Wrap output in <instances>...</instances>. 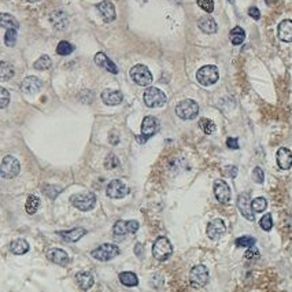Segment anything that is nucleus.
Wrapping results in <instances>:
<instances>
[{
	"label": "nucleus",
	"mask_w": 292,
	"mask_h": 292,
	"mask_svg": "<svg viewBox=\"0 0 292 292\" xmlns=\"http://www.w3.org/2000/svg\"><path fill=\"white\" fill-rule=\"evenodd\" d=\"M278 39L284 43H292V21L291 19H284L278 25Z\"/></svg>",
	"instance_id": "obj_24"
},
{
	"label": "nucleus",
	"mask_w": 292,
	"mask_h": 292,
	"mask_svg": "<svg viewBox=\"0 0 292 292\" xmlns=\"http://www.w3.org/2000/svg\"><path fill=\"white\" fill-rule=\"evenodd\" d=\"M70 203L80 211H90L96 204V196L92 192H82L76 194L70 198Z\"/></svg>",
	"instance_id": "obj_5"
},
{
	"label": "nucleus",
	"mask_w": 292,
	"mask_h": 292,
	"mask_svg": "<svg viewBox=\"0 0 292 292\" xmlns=\"http://www.w3.org/2000/svg\"><path fill=\"white\" fill-rule=\"evenodd\" d=\"M118 277H120L121 284L125 287H136L138 284V276L133 272H122Z\"/></svg>",
	"instance_id": "obj_30"
},
{
	"label": "nucleus",
	"mask_w": 292,
	"mask_h": 292,
	"mask_svg": "<svg viewBox=\"0 0 292 292\" xmlns=\"http://www.w3.org/2000/svg\"><path fill=\"white\" fill-rule=\"evenodd\" d=\"M176 114L179 115L181 120H184V121L194 120V118L198 117V114H199V106L192 99L181 100L179 105H177V107H176Z\"/></svg>",
	"instance_id": "obj_3"
},
{
	"label": "nucleus",
	"mask_w": 292,
	"mask_h": 292,
	"mask_svg": "<svg viewBox=\"0 0 292 292\" xmlns=\"http://www.w3.org/2000/svg\"><path fill=\"white\" fill-rule=\"evenodd\" d=\"M120 165V159L114 154H108L105 159V168L106 169H115Z\"/></svg>",
	"instance_id": "obj_41"
},
{
	"label": "nucleus",
	"mask_w": 292,
	"mask_h": 292,
	"mask_svg": "<svg viewBox=\"0 0 292 292\" xmlns=\"http://www.w3.org/2000/svg\"><path fill=\"white\" fill-rule=\"evenodd\" d=\"M219 73L217 66L206 65L200 67L196 73V80L203 87H210L213 84L218 81Z\"/></svg>",
	"instance_id": "obj_2"
},
{
	"label": "nucleus",
	"mask_w": 292,
	"mask_h": 292,
	"mask_svg": "<svg viewBox=\"0 0 292 292\" xmlns=\"http://www.w3.org/2000/svg\"><path fill=\"white\" fill-rule=\"evenodd\" d=\"M276 161H277V165H278V168H280V169H283V170H288V169H291L292 168V151L291 150H288V148H285V147L278 148V150H277V154H276Z\"/></svg>",
	"instance_id": "obj_18"
},
{
	"label": "nucleus",
	"mask_w": 292,
	"mask_h": 292,
	"mask_svg": "<svg viewBox=\"0 0 292 292\" xmlns=\"http://www.w3.org/2000/svg\"><path fill=\"white\" fill-rule=\"evenodd\" d=\"M198 1V6L202 8L203 11L206 13H213L214 11V0H196Z\"/></svg>",
	"instance_id": "obj_42"
},
{
	"label": "nucleus",
	"mask_w": 292,
	"mask_h": 292,
	"mask_svg": "<svg viewBox=\"0 0 292 292\" xmlns=\"http://www.w3.org/2000/svg\"><path fill=\"white\" fill-rule=\"evenodd\" d=\"M214 196L222 204H228L231 202V188L224 180L214 181Z\"/></svg>",
	"instance_id": "obj_14"
},
{
	"label": "nucleus",
	"mask_w": 292,
	"mask_h": 292,
	"mask_svg": "<svg viewBox=\"0 0 292 292\" xmlns=\"http://www.w3.org/2000/svg\"><path fill=\"white\" fill-rule=\"evenodd\" d=\"M227 147L231 150H239V141L235 138H228Z\"/></svg>",
	"instance_id": "obj_46"
},
{
	"label": "nucleus",
	"mask_w": 292,
	"mask_h": 292,
	"mask_svg": "<svg viewBox=\"0 0 292 292\" xmlns=\"http://www.w3.org/2000/svg\"><path fill=\"white\" fill-rule=\"evenodd\" d=\"M52 66V61L48 55H41L34 63H33V67L36 70H48L49 67Z\"/></svg>",
	"instance_id": "obj_34"
},
{
	"label": "nucleus",
	"mask_w": 292,
	"mask_h": 292,
	"mask_svg": "<svg viewBox=\"0 0 292 292\" xmlns=\"http://www.w3.org/2000/svg\"><path fill=\"white\" fill-rule=\"evenodd\" d=\"M224 174L228 176V177H231V179H235L236 176H237V168L236 166H227L225 169H224Z\"/></svg>",
	"instance_id": "obj_45"
},
{
	"label": "nucleus",
	"mask_w": 292,
	"mask_h": 292,
	"mask_svg": "<svg viewBox=\"0 0 292 292\" xmlns=\"http://www.w3.org/2000/svg\"><path fill=\"white\" fill-rule=\"evenodd\" d=\"M93 61H95V63H96L99 67H102V69H105L107 72H110V73L117 74L118 73V67L115 66L113 61H110V58L106 55L105 52H97L95 58H93Z\"/></svg>",
	"instance_id": "obj_21"
},
{
	"label": "nucleus",
	"mask_w": 292,
	"mask_h": 292,
	"mask_svg": "<svg viewBox=\"0 0 292 292\" xmlns=\"http://www.w3.org/2000/svg\"><path fill=\"white\" fill-rule=\"evenodd\" d=\"M138 228H140V224H138V221H135V219H130V221H117L115 224H114L113 227V235L115 237H122V236H125L126 233H136L138 231Z\"/></svg>",
	"instance_id": "obj_11"
},
{
	"label": "nucleus",
	"mask_w": 292,
	"mask_h": 292,
	"mask_svg": "<svg viewBox=\"0 0 292 292\" xmlns=\"http://www.w3.org/2000/svg\"><path fill=\"white\" fill-rule=\"evenodd\" d=\"M43 192L47 195L49 199H55L58 195L62 192V188L55 187V185H44L43 187Z\"/></svg>",
	"instance_id": "obj_38"
},
{
	"label": "nucleus",
	"mask_w": 292,
	"mask_h": 292,
	"mask_svg": "<svg viewBox=\"0 0 292 292\" xmlns=\"http://www.w3.org/2000/svg\"><path fill=\"white\" fill-rule=\"evenodd\" d=\"M237 207L242 213L244 218L248 219V221H254L255 215H254V211L251 209V202H250V195L248 194H240L237 196Z\"/></svg>",
	"instance_id": "obj_15"
},
{
	"label": "nucleus",
	"mask_w": 292,
	"mask_h": 292,
	"mask_svg": "<svg viewBox=\"0 0 292 292\" xmlns=\"http://www.w3.org/2000/svg\"><path fill=\"white\" fill-rule=\"evenodd\" d=\"M129 194V188L121 180H113L106 188V195L111 199H122Z\"/></svg>",
	"instance_id": "obj_12"
},
{
	"label": "nucleus",
	"mask_w": 292,
	"mask_h": 292,
	"mask_svg": "<svg viewBox=\"0 0 292 292\" xmlns=\"http://www.w3.org/2000/svg\"><path fill=\"white\" fill-rule=\"evenodd\" d=\"M229 39H231L233 46H240V44H243L244 39H246V32H244L243 28H240V26L233 28V29L231 31V33H229Z\"/></svg>",
	"instance_id": "obj_31"
},
{
	"label": "nucleus",
	"mask_w": 292,
	"mask_h": 292,
	"mask_svg": "<svg viewBox=\"0 0 292 292\" xmlns=\"http://www.w3.org/2000/svg\"><path fill=\"white\" fill-rule=\"evenodd\" d=\"M41 87H43V82H41L40 78H37V77H34V76H29V77H26L22 84H21V90L26 95H34V93H37L39 91L41 90Z\"/></svg>",
	"instance_id": "obj_17"
},
{
	"label": "nucleus",
	"mask_w": 292,
	"mask_h": 292,
	"mask_svg": "<svg viewBox=\"0 0 292 292\" xmlns=\"http://www.w3.org/2000/svg\"><path fill=\"white\" fill-rule=\"evenodd\" d=\"M228 1H229V3H233V1H235V0H228Z\"/></svg>",
	"instance_id": "obj_52"
},
{
	"label": "nucleus",
	"mask_w": 292,
	"mask_h": 292,
	"mask_svg": "<svg viewBox=\"0 0 292 292\" xmlns=\"http://www.w3.org/2000/svg\"><path fill=\"white\" fill-rule=\"evenodd\" d=\"M257 243V239L252 237V236H240L237 240H236V247H240V248H251Z\"/></svg>",
	"instance_id": "obj_35"
},
{
	"label": "nucleus",
	"mask_w": 292,
	"mask_h": 292,
	"mask_svg": "<svg viewBox=\"0 0 292 292\" xmlns=\"http://www.w3.org/2000/svg\"><path fill=\"white\" fill-rule=\"evenodd\" d=\"M40 207V199L36 196V195H31L26 200V204H25V209H26V213L28 214H34L36 211L39 210Z\"/></svg>",
	"instance_id": "obj_32"
},
{
	"label": "nucleus",
	"mask_w": 292,
	"mask_h": 292,
	"mask_svg": "<svg viewBox=\"0 0 292 292\" xmlns=\"http://www.w3.org/2000/svg\"><path fill=\"white\" fill-rule=\"evenodd\" d=\"M0 28H6V29H18L19 22L15 16L7 14V13H0Z\"/></svg>",
	"instance_id": "obj_28"
},
{
	"label": "nucleus",
	"mask_w": 292,
	"mask_h": 292,
	"mask_svg": "<svg viewBox=\"0 0 292 292\" xmlns=\"http://www.w3.org/2000/svg\"><path fill=\"white\" fill-rule=\"evenodd\" d=\"M102 100L107 106H118L122 103L123 95H122L121 91L105 90L102 92Z\"/></svg>",
	"instance_id": "obj_22"
},
{
	"label": "nucleus",
	"mask_w": 292,
	"mask_h": 292,
	"mask_svg": "<svg viewBox=\"0 0 292 292\" xmlns=\"http://www.w3.org/2000/svg\"><path fill=\"white\" fill-rule=\"evenodd\" d=\"M158 128H159V125H158L156 118L153 117V115H148L141 122V135L136 136V140H138V143L144 144L148 138H153L155 133L158 132Z\"/></svg>",
	"instance_id": "obj_9"
},
{
	"label": "nucleus",
	"mask_w": 292,
	"mask_h": 292,
	"mask_svg": "<svg viewBox=\"0 0 292 292\" xmlns=\"http://www.w3.org/2000/svg\"><path fill=\"white\" fill-rule=\"evenodd\" d=\"M199 128L206 133V135H211V133H214L215 129H217V126H215V123L209 120V118H200L199 120Z\"/></svg>",
	"instance_id": "obj_36"
},
{
	"label": "nucleus",
	"mask_w": 292,
	"mask_h": 292,
	"mask_svg": "<svg viewBox=\"0 0 292 292\" xmlns=\"http://www.w3.org/2000/svg\"><path fill=\"white\" fill-rule=\"evenodd\" d=\"M19 171H21V165L16 158L11 155H7L3 158L1 165H0V176L3 179H14L19 174Z\"/></svg>",
	"instance_id": "obj_6"
},
{
	"label": "nucleus",
	"mask_w": 292,
	"mask_h": 292,
	"mask_svg": "<svg viewBox=\"0 0 292 292\" xmlns=\"http://www.w3.org/2000/svg\"><path fill=\"white\" fill-rule=\"evenodd\" d=\"M58 235L61 236L65 242H69V243H76L78 242L81 237L87 235V229L85 228H73V229H69V231H59L57 232Z\"/></svg>",
	"instance_id": "obj_19"
},
{
	"label": "nucleus",
	"mask_w": 292,
	"mask_h": 292,
	"mask_svg": "<svg viewBox=\"0 0 292 292\" xmlns=\"http://www.w3.org/2000/svg\"><path fill=\"white\" fill-rule=\"evenodd\" d=\"M29 3H37V1H41V0H28Z\"/></svg>",
	"instance_id": "obj_51"
},
{
	"label": "nucleus",
	"mask_w": 292,
	"mask_h": 292,
	"mask_svg": "<svg viewBox=\"0 0 292 292\" xmlns=\"http://www.w3.org/2000/svg\"><path fill=\"white\" fill-rule=\"evenodd\" d=\"M265 1H266V3H269V1H272V0H265Z\"/></svg>",
	"instance_id": "obj_53"
},
{
	"label": "nucleus",
	"mask_w": 292,
	"mask_h": 292,
	"mask_svg": "<svg viewBox=\"0 0 292 292\" xmlns=\"http://www.w3.org/2000/svg\"><path fill=\"white\" fill-rule=\"evenodd\" d=\"M130 78L140 87H148L153 82V74L146 65H135L130 69Z\"/></svg>",
	"instance_id": "obj_7"
},
{
	"label": "nucleus",
	"mask_w": 292,
	"mask_h": 292,
	"mask_svg": "<svg viewBox=\"0 0 292 292\" xmlns=\"http://www.w3.org/2000/svg\"><path fill=\"white\" fill-rule=\"evenodd\" d=\"M73 51H74L73 44L66 40L59 41V44L57 46V54L58 55H61V57H67V55H70Z\"/></svg>",
	"instance_id": "obj_33"
},
{
	"label": "nucleus",
	"mask_w": 292,
	"mask_h": 292,
	"mask_svg": "<svg viewBox=\"0 0 292 292\" xmlns=\"http://www.w3.org/2000/svg\"><path fill=\"white\" fill-rule=\"evenodd\" d=\"M189 281L195 288H203L209 283V270L203 265H196L189 273Z\"/></svg>",
	"instance_id": "obj_10"
},
{
	"label": "nucleus",
	"mask_w": 292,
	"mask_h": 292,
	"mask_svg": "<svg viewBox=\"0 0 292 292\" xmlns=\"http://www.w3.org/2000/svg\"><path fill=\"white\" fill-rule=\"evenodd\" d=\"M29 248H31L29 243L25 239H16V240H13L10 244V251L15 255H24L29 251Z\"/></svg>",
	"instance_id": "obj_27"
},
{
	"label": "nucleus",
	"mask_w": 292,
	"mask_h": 292,
	"mask_svg": "<svg viewBox=\"0 0 292 292\" xmlns=\"http://www.w3.org/2000/svg\"><path fill=\"white\" fill-rule=\"evenodd\" d=\"M248 15L251 16L252 19H255V21H258L261 18V13L258 7H250L248 8Z\"/></svg>",
	"instance_id": "obj_47"
},
{
	"label": "nucleus",
	"mask_w": 292,
	"mask_h": 292,
	"mask_svg": "<svg viewBox=\"0 0 292 292\" xmlns=\"http://www.w3.org/2000/svg\"><path fill=\"white\" fill-rule=\"evenodd\" d=\"M14 77V67L11 63L1 61L0 62V81H10Z\"/></svg>",
	"instance_id": "obj_29"
},
{
	"label": "nucleus",
	"mask_w": 292,
	"mask_h": 292,
	"mask_svg": "<svg viewBox=\"0 0 292 292\" xmlns=\"http://www.w3.org/2000/svg\"><path fill=\"white\" fill-rule=\"evenodd\" d=\"M47 258L51 262L59 265V266H66L70 262V258H69L67 252L65 250H62V248H51V250H48L47 251Z\"/></svg>",
	"instance_id": "obj_20"
},
{
	"label": "nucleus",
	"mask_w": 292,
	"mask_h": 292,
	"mask_svg": "<svg viewBox=\"0 0 292 292\" xmlns=\"http://www.w3.org/2000/svg\"><path fill=\"white\" fill-rule=\"evenodd\" d=\"M171 254H173V246H171L170 240L168 237H165V236H159L154 242V246H153V255H154L155 260H169Z\"/></svg>",
	"instance_id": "obj_1"
},
{
	"label": "nucleus",
	"mask_w": 292,
	"mask_h": 292,
	"mask_svg": "<svg viewBox=\"0 0 292 292\" xmlns=\"http://www.w3.org/2000/svg\"><path fill=\"white\" fill-rule=\"evenodd\" d=\"M110 143H111L113 146H115V144H118V143H120L118 135H117L115 132H111V133H110Z\"/></svg>",
	"instance_id": "obj_49"
},
{
	"label": "nucleus",
	"mask_w": 292,
	"mask_h": 292,
	"mask_svg": "<svg viewBox=\"0 0 292 292\" xmlns=\"http://www.w3.org/2000/svg\"><path fill=\"white\" fill-rule=\"evenodd\" d=\"M135 252H136V255H138V258H141L143 257V246L140 243H138L135 246Z\"/></svg>",
	"instance_id": "obj_50"
},
{
	"label": "nucleus",
	"mask_w": 292,
	"mask_h": 292,
	"mask_svg": "<svg viewBox=\"0 0 292 292\" xmlns=\"http://www.w3.org/2000/svg\"><path fill=\"white\" fill-rule=\"evenodd\" d=\"M198 26H199V29L203 33H207V34H213V33H215L218 31L217 22L211 16H203V18H200L199 22H198Z\"/></svg>",
	"instance_id": "obj_26"
},
{
	"label": "nucleus",
	"mask_w": 292,
	"mask_h": 292,
	"mask_svg": "<svg viewBox=\"0 0 292 292\" xmlns=\"http://www.w3.org/2000/svg\"><path fill=\"white\" fill-rule=\"evenodd\" d=\"M49 21H51V24L52 26L58 29V31H62V29H65L67 24H69V18L66 15V13H63L62 10H57V11H54L51 15H49Z\"/></svg>",
	"instance_id": "obj_23"
},
{
	"label": "nucleus",
	"mask_w": 292,
	"mask_h": 292,
	"mask_svg": "<svg viewBox=\"0 0 292 292\" xmlns=\"http://www.w3.org/2000/svg\"><path fill=\"white\" fill-rule=\"evenodd\" d=\"M10 105V92L4 88H0V108H6Z\"/></svg>",
	"instance_id": "obj_43"
},
{
	"label": "nucleus",
	"mask_w": 292,
	"mask_h": 292,
	"mask_svg": "<svg viewBox=\"0 0 292 292\" xmlns=\"http://www.w3.org/2000/svg\"><path fill=\"white\" fill-rule=\"evenodd\" d=\"M97 11L100 13V15L103 18L105 22H113L117 18V13H115V6L110 0H103L99 4H96Z\"/></svg>",
	"instance_id": "obj_16"
},
{
	"label": "nucleus",
	"mask_w": 292,
	"mask_h": 292,
	"mask_svg": "<svg viewBox=\"0 0 292 292\" xmlns=\"http://www.w3.org/2000/svg\"><path fill=\"white\" fill-rule=\"evenodd\" d=\"M120 252H121V250L118 248V246L111 243H105L99 246L97 248H95L93 251L91 252V255L95 260L100 261V262H107V261H111L115 257H118Z\"/></svg>",
	"instance_id": "obj_4"
},
{
	"label": "nucleus",
	"mask_w": 292,
	"mask_h": 292,
	"mask_svg": "<svg viewBox=\"0 0 292 292\" xmlns=\"http://www.w3.org/2000/svg\"><path fill=\"white\" fill-rule=\"evenodd\" d=\"M268 207V200L265 198H255L251 202V209L254 213H263Z\"/></svg>",
	"instance_id": "obj_37"
},
{
	"label": "nucleus",
	"mask_w": 292,
	"mask_h": 292,
	"mask_svg": "<svg viewBox=\"0 0 292 292\" xmlns=\"http://www.w3.org/2000/svg\"><path fill=\"white\" fill-rule=\"evenodd\" d=\"M76 281L82 291H88L92 288V285L95 283V278L90 272H78L76 275Z\"/></svg>",
	"instance_id": "obj_25"
},
{
	"label": "nucleus",
	"mask_w": 292,
	"mask_h": 292,
	"mask_svg": "<svg viewBox=\"0 0 292 292\" xmlns=\"http://www.w3.org/2000/svg\"><path fill=\"white\" fill-rule=\"evenodd\" d=\"M144 103L150 108H156V107H162L166 103V95L165 92L159 88L155 87H148L144 91Z\"/></svg>",
	"instance_id": "obj_8"
},
{
	"label": "nucleus",
	"mask_w": 292,
	"mask_h": 292,
	"mask_svg": "<svg viewBox=\"0 0 292 292\" xmlns=\"http://www.w3.org/2000/svg\"><path fill=\"white\" fill-rule=\"evenodd\" d=\"M252 180H254L255 183H258V184H262V183H263V180H265V173H263V170L261 169L260 166L254 168V170H252Z\"/></svg>",
	"instance_id": "obj_44"
},
{
	"label": "nucleus",
	"mask_w": 292,
	"mask_h": 292,
	"mask_svg": "<svg viewBox=\"0 0 292 292\" xmlns=\"http://www.w3.org/2000/svg\"><path fill=\"white\" fill-rule=\"evenodd\" d=\"M260 227L263 229V231H272L273 228V219H272V214H265L262 218L260 219Z\"/></svg>",
	"instance_id": "obj_39"
},
{
	"label": "nucleus",
	"mask_w": 292,
	"mask_h": 292,
	"mask_svg": "<svg viewBox=\"0 0 292 292\" xmlns=\"http://www.w3.org/2000/svg\"><path fill=\"white\" fill-rule=\"evenodd\" d=\"M4 43L7 47H14L16 43V31L15 29H7L4 36Z\"/></svg>",
	"instance_id": "obj_40"
},
{
	"label": "nucleus",
	"mask_w": 292,
	"mask_h": 292,
	"mask_svg": "<svg viewBox=\"0 0 292 292\" xmlns=\"http://www.w3.org/2000/svg\"><path fill=\"white\" fill-rule=\"evenodd\" d=\"M225 232H227V225H225L224 219H213L207 225V236L210 237L211 240H218L219 237L225 235Z\"/></svg>",
	"instance_id": "obj_13"
},
{
	"label": "nucleus",
	"mask_w": 292,
	"mask_h": 292,
	"mask_svg": "<svg viewBox=\"0 0 292 292\" xmlns=\"http://www.w3.org/2000/svg\"><path fill=\"white\" fill-rule=\"evenodd\" d=\"M247 260H250V258H257V257H260V252H258V250L257 248H254V247H251V248H247V252H246V255H244Z\"/></svg>",
	"instance_id": "obj_48"
}]
</instances>
